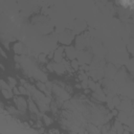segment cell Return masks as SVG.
Instances as JSON below:
<instances>
[{
  "instance_id": "ba28073f",
  "label": "cell",
  "mask_w": 134,
  "mask_h": 134,
  "mask_svg": "<svg viewBox=\"0 0 134 134\" xmlns=\"http://www.w3.org/2000/svg\"><path fill=\"white\" fill-rule=\"evenodd\" d=\"M69 65H70L71 69H72L73 71H77V70H80V63H79L77 60H72V61H70Z\"/></svg>"
},
{
  "instance_id": "6da1fadb",
  "label": "cell",
  "mask_w": 134,
  "mask_h": 134,
  "mask_svg": "<svg viewBox=\"0 0 134 134\" xmlns=\"http://www.w3.org/2000/svg\"><path fill=\"white\" fill-rule=\"evenodd\" d=\"M14 103L17 107V109L21 112H25L27 109V100L25 99L24 96L22 95H18V96H14Z\"/></svg>"
},
{
  "instance_id": "9a60e30c",
  "label": "cell",
  "mask_w": 134,
  "mask_h": 134,
  "mask_svg": "<svg viewBox=\"0 0 134 134\" xmlns=\"http://www.w3.org/2000/svg\"><path fill=\"white\" fill-rule=\"evenodd\" d=\"M84 93H85V94H89V93H90V89H85Z\"/></svg>"
},
{
  "instance_id": "7a4b0ae2",
  "label": "cell",
  "mask_w": 134,
  "mask_h": 134,
  "mask_svg": "<svg viewBox=\"0 0 134 134\" xmlns=\"http://www.w3.org/2000/svg\"><path fill=\"white\" fill-rule=\"evenodd\" d=\"M64 49H65V50H64V53L66 54V57H67L68 60H70V61L75 60V58H76L77 54H79L77 49H76L75 47H73V46H67V47H65Z\"/></svg>"
},
{
  "instance_id": "5bb4252c",
  "label": "cell",
  "mask_w": 134,
  "mask_h": 134,
  "mask_svg": "<svg viewBox=\"0 0 134 134\" xmlns=\"http://www.w3.org/2000/svg\"><path fill=\"white\" fill-rule=\"evenodd\" d=\"M52 62H50V63H48L47 65H46V68H47V70L48 71H50V72H53V67H52Z\"/></svg>"
},
{
  "instance_id": "8fae6325",
  "label": "cell",
  "mask_w": 134,
  "mask_h": 134,
  "mask_svg": "<svg viewBox=\"0 0 134 134\" xmlns=\"http://www.w3.org/2000/svg\"><path fill=\"white\" fill-rule=\"evenodd\" d=\"M95 88H96V83H95L93 80L88 79V89H90V90L94 91V90H95Z\"/></svg>"
},
{
  "instance_id": "7c38bea8",
  "label": "cell",
  "mask_w": 134,
  "mask_h": 134,
  "mask_svg": "<svg viewBox=\"0 0 134 134\" xmlns=\"http://www.w3.org/2000/svg\"><path fill=\"white\" fill-rule=\"evenodd\" d=\"M39 61L41 62V63H46L47 62V55L46 54H44V53H42V54H39Z\"/></svg>"
},
{
  "instance_id": "30bf717a",
  "label": "cell",
  "mask_w": 134,
  "mask_h": 134,
  "mask_svg": "<svg viewBox=\"0 0 134 134\" xmlns=\"http://www.w3.org/2000/svg\"><path fill=\"white\" fill-rule=\"evenodd\" d=\"M42 119H43V124H44L45 126H50V125L53 122L52 118H50V117H49V116H47L46 114H44V115H43Z\"/></svg>"
},
{
  "instance_id": "52a82bcc",
  "label": "cell",
  "mask_w": 134,
  "mask_h": 134,
  "mask_svg": "<svg viewBox=\"0 0 134 134\" xmlns=\"http://www.w3.org/2000/svg\"><path fill=\"white\" fill-rule=\"evenodd\" d=\"M14 49H15V52L18 53V55H19V54L22 53V50L24 49V46H23V44H22L21 42H17V43L15 44Z\"/></svg>"
},
{
  "instance_id": "9c48e42d",
  "label": "cell",
  "mask_w": 134,
  "mask_h": 134,
  "mask_svg": "<svg viewBox=\"0 0 134 134\" xmlns=\"http://www.w3.org/2000/svg\"><path fill=\"white\" fill-rule=\"evenodd\" d=\"M7 84H8V86L10 87V89H13V88H15L16 85H17V80L14 79V77H12V76H8V77H7Z\"/></svg>"
},
{
  "instance_id": "2e32d148",
  "label": "cell",
  "mask_w": 134,
  "mask_h": 134,
  "mask_svg": "<svg viewBox=\"0 0 134 134\" xmlns=\"http://www.w3.org/2000/svg\"><path fill=\"white\" fill-rule=\"evenodd\" d=\"M61 134H65V133H61Z\"/></svg>"
},
{
  "instance_id": "8992f818",
  "label": "cell",
  "mask_w": 134,
  "mask_h": 134,
  "mask_svg": "<svg viewBox=\"0 0 134 134\" xmlns=\"http://www.w3.org/2000/svg\"><path fill=\"white\" fill-rule=\"evenodd\" d=\"M1 92H2V95L4 96V98H6V99L14 97V93H13L12 89H2Z\"/></svg>"
},
{
  "instance_id": "4fadbf2b",
  "label": "cell",
  "mask_w": 134,
  "mask_h": 134,
  "mask_svg": "<svg viewBox=\"0 0 134 134\" xmlns=\"http://www.w3.org/2000/svg\"><path fill=\"white\" fill-rule=\"evenodd\" d=\"M81 88L88 89V80H87V81H82V82H81Z\"/></svg>"
},
{
  "instance_id": "277c9868",
  "label": "cell",
  "mask_w": 134,
  "mask_h": 134,
  "mask_svg": "<svg viewBox=\"0 0 134 134\" xmlns=\"http://www.w3.org/2000/svg\"><path fill=\"white\" fill-rule=\"evenodd\" d=\"M52 67H53V72H55L58 74H64L66 72L65 67L62 63H53Z\"/></svg>"
},
{
  "instance_id": "5b68a950",
  "label": "cell",
  "mask_w": 134,
  "mask_h": 134,
  "mask_svg": "<svg viewBox=\"0 0 134 134\" xmlns=\"http://www.w3.org/2000/svg\"><path fill=\"white\" fill-rule=\"evenodd\" d=\"M86 131L88 134H99V129L94 125H88L86 128Z\"/></svg>"
},
{
  "instance_id": "3957f363",
  "label": "cell",
  "mask_w": 134,
  "mask_h": 134,
  "mask_svg": "<svg viewBox=\"0 0 134 134\" xmlns=\"http://www.w3.org/2000/svg\"><path fill=\"white\" fill-rule=\"evenodd\" d=\"M27 108L29 109V112L31 113V114H35V115H39L40 113H39V108H38V106L36 105V103L31 99V98H28V100H27Z\"/></svg>"
}]
</instances>
